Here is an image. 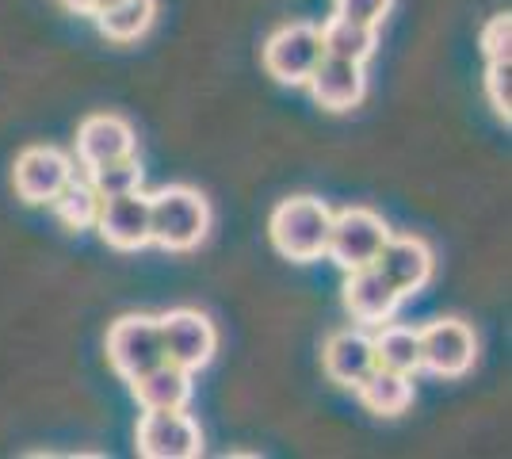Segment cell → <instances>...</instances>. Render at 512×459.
Segmentation results:
<instances>
[{"label":"cell","instance_id":"obj_1","mask_svg":"<svg viewBox=\"0 0 512 459\" xmlns=\"http://www.w3.org/2000/svg\"><path fill=\"white\" fill-rule=\"evenodd\" d=\"M211 234V203L188 184H172L150 196V241L169 253H192Z\"/></svg>","mask_w":512,"mask_h":459},{"label":"cell","instance_id":"obj_2","mask_svg":"<svg viewBox=\"0 0 512 459\" xmlns=\"http://www.w3.org/2000/svg\"><path fill=\"white\" fill-rule=\"evenodd\" d=\"M329 226H333V211L325 207V199L291 196L272 211L268 234H272V245L279 249V257H287L295 264H310L325 257Z\"/></svg>","mask_w":512,"mask_h":459},{"label":"cell","instance_id":"obj_3","mask_svg":"<svg viewBox=\"0 0 512 459\" xmlns=\"http://www.w3.org/2000/svg\"><path fill=\"white\" fill-rule=\"evenodd\" d=\"M107 364L119 379H134V375L150 372L153 364L165 360L161 349V326L150 314H123L119 322H111L107 329Z\"/></svg>","mask_w":512,"mask_h":459},{"label":"cell","instance_id":"obj_4","mask_svg":"<svg viewBox=\"0 0 512 459\" xmlns=\"http://www.w3.org/2000/svg\"><path fill=\"white\" fill-rule=\"evenodd\" d=\"M134 448L146 459H195L203 456V433L188 410H142Z\"/></svg>","mask_w":512,"mask_h":459},{"label":"cell","instance_id":"obj_5","mask_svg":"<svg viewBox=\"0 0 512 459\" xmlns=\"http://www.w3.org/2000/svg\"><path fill=\"white\" fill-rule=\"evenodd\" d=\"M161 326V349H165V360L184 368V372H199L207 368L218 352V329L207 314H199L192 306H180V310H169L157 318Z\"/></svg>","mask_w":512,"mask_h":459},{"label":"cell","instance_id":"obj_6","mask_svg":"<svg viewBox=\"0 0 512 459\" xmlns=\"http://www.w3.org/2000/svg\"><path fill=\"white\" fill-rule=\"evenodd\" d=\"M386 238H390V226L375 211H367V207H344V211L333 215L325 257L333 264H341L344 272H352V268H363V264H375Z\"/></svg>","mask_w":512,"mask_h":459},{"label":"cell","instance_id":"obj_7","mask_svg":"<svg viewBox=\"0 0 512 459\" xmlns=\"http://www.w3.org/2000/svg\"><path fill=\"white\" fill-rule=\"evenodd\" d=\"M321 31L314 23H283L279 31L268 35V43L260 50V62L268 69V77H276L279 85H306V77L321 62Z\"/></svg>","mask_w":512,"mask_h":459},{"label":"cell","instance_id":"obj_8","mask_svg":"<svg viewBox=\"0 0 512 459\" xmlns=\"http://www.w3.org/2000/svg\"><path fill=\"white\" fill-rule=\"evenodd\" d=\"M478 360V337L463 318H436L421 329V372L463 379Z\"/></svg>","mask_w":512,"mask_h":459},{"label":"cell","instance_id":"obj_9","mask_svg":"<svg viewBox=\"0 0 512 459\" xmlns=\"http://www.w3.org/2000/svg\"><path fill=\"white\" fill-rule=\"evenodd\" d=\"M77 173L73 169V157H65L62 150L54 146H31L16 157V169H12V184H16V196L31 207L39 203H50V199L62 192L69 184V176Z\"/></svg>","mask_w":512,"mask_h":459},{"label":"cell","instance_id":"obj_10","mask_svg":"<svg viewBox=\"0 0 512 459\" xmlns=\"http://www.w3.org/2000/svg\"><path fill=\"white\" fill-rule=\"evenodd\" d=\"M92 226L119 253L146 249L150 245V196H142V188H138V192H127V196L100 199V211H96Z\"/></svg>","mask_w":512,"mask_h":459},{"label":"cell","instance_id":"obj_11","mask_svg":"<svg viewBox=\"0 0 512 459\" xmlns=\"http://www.w3.org/2000/svg\"><path fill=\"white\" fill-rule=\"evenodd\" d=\"M375 268L383 272V280L402 299H409V295H421L428 287L436 257H432V249L421 238H394L390 234L383 241V249H379V257H375Z\"/></svg>","mask_w":512,"mask_h":459},{"label":"cell","instance_id":"obj_12","mask_svg":"<svg viewBox=\"0 0 512 459\" xmlns=\"http://www.w3.org/2000/svg\"><path fill=\"white\" fill-rule=\"evenodd\" d=\"M306 88L314 96V104L325 111H352L367 92V73L360 62L348 58H333L321 54V62L314 66V73L306 77Z\"/></svg>","mask_w":512,"mask_h":459},{"label":"cell","instance_id":"obj_13","mask_svg":"<svg viewBox=\"0 0 512 459\" xmlns=\"http://www.w3.org/2000/svg\"><path fill=\"white\" fill-rule=\"evenodd\" d=\"M134 153V127H130L123 115H111V111H96L88 115L85 123L77 127V161L81 169H100L107 161H119Z\"/></svg>","mask_w":512,"mask_h":459},{"label":"cell","instance_id":"obj_14","mask_svg":"<svg viewBox=\"0 0 512 459\" xmlns=\"http://www.w3.org/2000/svg\"><path fill=\"white\" fill-rule=\"evenodd\" d=\"M402 303V295L383 280V272L375 264L352 268L344 280V310L360 322V326H383L394 318V310Z\"/></svg>","mask_w":512,"mask_h":459},{"label":"cell","instance_id":"obj_15","mask_svg":"<svg viewBox=\"0 0 512 459\" xmlns=\"http://www.w3.org/2000/svg\"><path fill=\"white\" fill-rule=\"evenodd\" d=\"M321 368L337 387H360L375 368V349L363 329H337L321 345Z\"/></svg>","mask_w":512,"mask_h":459},{"label":"cell","instance_id":"obj_16","mask_svg":"<svg viewBox=\"0 0 512 459\" xmlns=\"http://www.w3.org/2000/svg\"><path fill=\"white\" fill-rule=\"evenodd\" d=\"M130 394H134V402L142 410H188V402H192V372L161 360V364H153L150 372L130 379Z\"/></svg>","mask_w":512,"mask_h":459},{"label":"cell","instance_id":"obj_17","mask_svg":"<svg viewBox=\"0 0 512 459\" xmlns=\"http://www.w3.org/2000/svg\"><path fill=\"white\" fill-rule=\"evenodd\" d=\"M356 394H360L367 414L398 417L413 406V375L390 372V368H371V375L356 387Z\"/></svg>","mask_w":512,"mask_h":459},{"label":"cell","instance_id":"obj_18","mask_svg":"<svg viewBox=\"0 0 512 459\" xmlns=\"http://www.w3.org/2000/svg\"><path fill=\"white\" fill-rule=\"evenodd\" d=\"M371 349H375V368H390L402 375L421 372V329L383 322L371 337Z\"/></svg>","mask_w":512,"mask_h":459},{"label":"cell","instance_id":"obj_19","mask_svg":"<svg viewBox=\"0 0 512 459\" xmlns=\"http://www.w3.org/2000/svg\"><path fill=\"white\" fill-rule=\"evenodd\" d=\"M153 16H157V0H115V4H107L104 12H96L92 20H96L107 43L127 46L138 43L150 31Z\"/></svg>","mask_w":512,"mask_h":459},{"label":"cell","instance_id":"obj_20","mask_svg":"<svg viewBox=\"0 0 512 459\" xmlns=\"http://www.w3.org/2000/svg\"><path fill=\"white\" fill-rule=\"evenodd\" d=\"M321 31V50L333 54V58H348V62H367L379 46V31L375 27H363V23L341 20V16H329Z\"/></svg>","mask_w":512,"mask_h":459},{"label":"cell","instance_id":"obj_21","mask_svg":"<svg viewBox=\"0 0 512 459\" xmlns=\"http://www.w3.org/2000/svg\"><path fill=\"white\" fill-rule=\"evenodd\" d=\"M58 222H62L65 230H88L92 222H96V211H100V196H96V188L88 184V176H69V184H65L58 196L46 203Z\"/></svg>","mask_w":512,"mask_h":459},{"label":"cell","instance_id":"obj_22","mask_svg":"<svg viewBox=\"0 0 512 459\" xmlns=\"http://www.w3.org/2000/svg\"><path fill=\"white\" fill-rule=\"evenodd\" d=\"M85 176L100 199L127 196V192H138V188H142V165H138L134 153H130V157H119V161H107L100 169H88Z\"/></svg>","mask_w":512,"mask_h":459},{"label":"cell","instance_id":"obj_23","mask_svg":"<svg viewBox=\"0 0 512 459\" xmlns=\"http://www.w3.org/2000/svg\"><path fill=\"white\" fill-rule=\"evenodd\" d=\"M482 85H486V100H490L493 115L509 123V115H512V66L509 62H486Z\"/></svg>","mask_w":512,"mask_h":459},{"label":"cell","instance_id":"obj_24","mask_svg":"<svg viewBox=\"0 0 512 459\" xmlns=\"http://www.w3.org/2000/svg\"><path fill=\"white\" fill-rule=\"evenodd\" d=\"M482 54H486V62H509L512 54V16L509 12H497L486 20L482 27Z\"/></svg>","mask_w":512,"mask_h":459},{"label":"cell","instance_id":"obj_25","mask_svg":"<svg viewBox=\"0 0 512 459\" xmlns=\"http://www.w3.org/2000/svg\"><path fill=\"white\" fill-rule=\"evenodd\" d=\"M394 0H333V16L352 23H363V27H383V20L390 16Z\"/></svg>","mask_w":512,"mask_h":459},{"label":"cell","instance_id":"obj_26","mask_svg":"<svg viewBox=\"0 0 512 459\" xmlns=\"http://www.w3.org/2000/svg\"><path fill=\"white\" fill-rule=\"evenodd\" d=\"M69 12H77V16H96V12H104L107 4H115V0H62Z\"/></svg>","mask_w":512,"mask_h":459}]
</instances>
